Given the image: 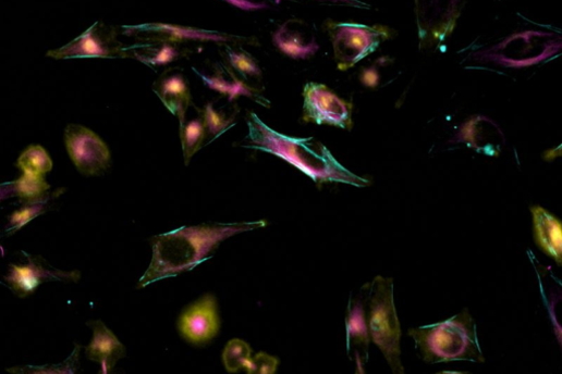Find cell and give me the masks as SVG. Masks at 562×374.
I'll return each mask as SVG.
<instances>
[{
	"mask_svg": "<svg viewBox=\"0 0 562 374\" xmlns=\"http://www.w3.org/2000/svg\"><path fill=\"white\" fill-rule=\"evenodd\" d=\"M265 220L239 223H206L182 226L152 238L154 257L138 280L139 288L194 271L210 260L222 241L265 227Z\"/></svg>",
	"mask_w": 562,
	"mask_h": 374,
	"instance_id": "6da1fadb",
	"label": "cell"
},
{
	"mask_svg": "<svg viewBox=\"0 0 562 374\" xmlns=\"http://www.w3.org/2000/svg\"><path fill=\"white\" fill-rule=\"evenodd\" d=\"M248 136L244 148L272 154L292 164L318 186L327 183L365 188L370 182L355 175L332 155L330 150L314 138H294L281 135L267 126L255 113L247 119Z\"/></svg>",
	"mask_w": 562,
	"mask_h": 374,
	"instance_id": "7a4b0ae2",
	"label": "cell"
},
{
	"mask_svg": "<svg viewBox=\"0 0 562 374\" xmlns=\"http://www.w3.org/2000/svg\"><path fill=\"white\" fill-rule=\"evenodd\" d=\"M408 336L428 363L485 361L476 322L468 310L444 322L411 328Z\"/></svg>",
	"mask_w": 562,
	"mask_h": 374,
	"instance_id": "3957f363",
	"label": "cell"
},
{
	"mask_svg": "<svg viewBox=\"0 0 562 374\" xmlns=\"http://www.w3.org/2000/svg\"><path fill=\"white\" fill-rule=\"evenodd\" d=\"M368 307V325L372 341L383 353L395 374H403L401 328L393 299V279L377 276L362 289Z\"/></svg>",
	"mask_w": 562,
	"mask_h": 374,
	"instance_id": "277c9868",
	"label": "cell"
},
{
	"mask_svg": "<svg viewBox=\"0 0 562 374\" xmlns=\"http://www.w3.org/2000/svg\"><path fill=\"white\" fill-rule=\"evenodd\" d=\"M335 61L341 71L355 66L390 38V30L359 24H329Z\"/></svg>",
	"mask_w": 562,
	"mask_h": 374,
	"instance_id": "5b68a950",
	"label": "cell"
},
{
	"mask_svg": "<svg viewBox=\"0 0 562 374\" xmlns=\"http://www.w3.org/2000/svg\"><path fill=\"white\" fill-rule=\"evenodd\" d=\"M304 121L350 132L353 127L352 104L327 86L308 83L304 89Z\"/></svg>",
	"mask_w": 562,
	"mask_h": 374,
	"instance_id": "8992f818",
	"label": "cell"
},
{
	"mask_svg": "<svg viewBox=\"0 0 562 374\" xmlns=\"http://www.w3.org/2000/svg\"><path fill=\"white\" fill-rule=\"evenodd\" d=\"M64 139L68 153L81 174L98 176L109 169V149L91 130L80 124H69Z\"/></svg>",
	"mask_w": 562,
	"mask_h": 374,
	"instance_id": "52a82bcc",
	"label": "cell"
},
{
	"mask_svg": "<svg viewBox=\"0 0 562 374\" xmlns=\"http://www.w3.org/2000/svg\"><path fill=\"white\" fill-rule=\"evenodd\" d=\"M125 48L112 30L96 23L69 45L50 51L48 57L56 60L125 58Z\"/></svg>",
	"mask_w": 562,
	"mask_h": 374,
	"instance_id": "ba28073f",
	"label": "cell"
},
{
	"mask_svg": "<svg viewBox=\"0 0 562 374\" xmlns=\"http://www.w3.org/2000/svg\"><path fill=\"white\" fill-rule=\"evenodd\" d=\"M28 264L10 266L5 282L20 298L33 294L41 284L49 282H73L81 279L80 272H62L47 264L40 257L25 253Z\"/></svg>",
	"mask_w": 562,
	"mask_h": 374,
	"instance_id": "9c48e42d",
	"label": "cell"
},
{
	"mask_svg": "<svg viewBox=\"0 0 562 374\" xmlns=\"http://www.w3.org/2000/svg\"><path fill=\"white\" fill-rule=\"evenodd\" d=\"M181 335L191 344L204 345L220 331L218 302L215 296L206 295L188 307L179 320Z\"/></svg>",
	"mask_w": 562,
	"mask_h": 374,
	"instance_id": "30bf717a",
	"label": "cell"
},
{
	"mask_svg": "<svg viewBox=\"0 0 562 374\" xmlns=\"http://www.w3.org/2000/svg\"><path fill=\"white\" fill-rule=\"evenodd\" d=\"M154 91L164 105L179 117L181 127H183L186 112L193 104L190 83L183 71L180 68L166 71L154 84Z\"/></svg>",
	"mask_w": 562,
	"mask_h": 374,
	"instance_id": "8fae6325",
	"label": "cell"
},
{
	"mask_svg": "<svg viewBox=\"0 0 562 374\" xmlns=\"http://www.w3.org/2000/svg\"><path fill=\"white\" fill-rule=\"evenodd\" d=\"M459 141L480 154L498 157L502 151L504 137L493 121L476 115L464 124L459 134Z\"/></svg>",
	"mask_w": 562,
	"mask_h": 374,
	"instance_id": "7c38bea8",
	"label": "cell"
},
{
	"mask_svg": "<svg viewBox=\"0 0 562 374\" xmlns=\"http://www.w3.org/2000/svg\"><path fill=\"white\" fill-rule=\"evenodd\" d=\"M125 36L134 37L146 43H174L186 41H219L221 37L207 32L184 28L164 24H151L134 27H124Z\"/></svg>",
	"mask_w": 562,
	"mask_h": 374,
	"instance_id": "4fadbf2b",
	"label": "cell"
},
{
	"mask_svg": "<svg viewBox=\"0 0 562 374\" xmlns=\"http://www.w3.org/2000/svg\"><path fill=\"white\" fill-rule=\"evenodd\" d=\"M345 322L349 354L354 356L358 369H364L369 358L371 336L362 298H351Z\"/></svg>",
	"mask_w": 562,
	"mask_h": 374,
	"instance_id": "5bb4252c",
	"label": "cell"
},
{
	"mask_svg": "<svg viewBox=\"0 0 562 374\" xmlns=\"http://www.w3.org/2000/svg\"><path fill=\"white\" fill-rule=\"evenodd\" d=\"M273 43L293 59H308L319 50L310 28L301 21H290L281 26L273 35Z\"/></svg>",
	"mask_w": 562,
	"mask_h": 374,
	"instance_id": "9a60e30c",
	"label": "cell"
},
{
	"mask_svg": "<svg viewBox=\"0 0 562 374\" xmlns=\"http://www.w3.org/2000/svg\"><path fill=\"white\" fill-rule=\"evenodd\" d=\"M530 211L536 244L562 267V223L541 207H533Z\"/></svg>",
	"mask_w": 562,
	"mask_h": 374,
	"instance_id": "2e32d148",
	"label": "cell"
},
{
	"mask_svg": "<svg viewBox=\"0 0 562 374\" xmlns=\"http://www.w3.org/2000/svg\"><path fill=\"white\" fill-rule=\"evenodd\" d=\"M87 325L93 328L94 338L86 347V357L101 364V373H109L125 356V347L101 321H91Z\"/></svg>",
	"mask_w": 562,
	"mask_h": 374,
	"instance_id": "e0dca14e",
	"label": "cell"
},
{
	"mask_svg": "<svg viewBox=\"0 0 562 374\" xmlns=\"http://www.w3.org/2000/svg\"><path fill=\"white\" fill-rule=\"evenodd\" d=\"M193 70L210 89L227 96L230 102L240 96L256 98L255 90L241 80L231 66L217 65L211 75L201 74L197 68Z\"/></svg>",
	"mask_w": 562,
	"mask_h": 374,
	"instance_id": "ac0fdd59",
	"label": "cell"
},
{
	"mask_svg": "<svg viewBox=\"0 0 562 374\" xmlns=\"http://www.w3.org/2000/svg\"><path fill=\"white\" fill-rule=\"evenodd\" d=\"M186 55L179 45L174 43H147L143 46L126 47L125 58L139 61L150 67H157L173 63Z\"/></svg>",
	"mask_w": 562,
	"mask_h": 374,
	"instance_id": "d6986e66",
	"label": "cell"
},
{
	"mask_svg": "<svg viewBox=\"0 0 562 374\" xmlns=\"http://www.w3.org/2000/svg\"><path fill=\"white\" fill-rule=\"evenodd\" d=\"M540 291L547 306L555 336L562 348V284L547 270L538 272Z\"/></svg>",
	"mask_w": 562,
	"mask_h": 374,
	"instance_id": "ffe728a7",
	"label": "cell"
},
{
	"mask_svg": "<svg viewBox=\"0 0 562 374\" xmlns=\"http://www.w3.org/2000/svg\"><path fill=\"white\" fill-rule=\"evenodd\" d=\"M46 176H38L23 173L17 180L5 184L2 187L3 199L7 197H19L25 203H33L48 198L50 185L46 182Z\"/></svg>",
	"mask_w": 562,
	"mask_h": 374,
	"instance_id": "44dd1931",
	"label": "cell"
},
{
	"mask_svg": "<svg viewBox=\"0 0 562 374\" xmlns=\"http://www.w3.org/2000/svg\"><path fill=\"white\" fill-rule=\"evenodd\" d=\"M206 139H208V136L201 113L197 119L185 123L181 127V140L186 166L190 165L193 157L203 148Z\"/></svg>",
	"mask_w": 562,
	"mask_h": 374,
	"instance_id": "7402d4cb",
	"label": "cell"
},
{
	"mask_svg": "<svg viewBox=\"0 0 562 374\" xmlns=\"http://www.w3.org/2000/svg\"><path fill=\"white\" fill-rule=\"evenodd\" d=\"M199 112L205 121L209 142H212L233 127L239 110L236 109L231 113L224 112L223 110L219 111L216 110L210 102L203 110H199Z\"/></svg>",
	"mask_w": 562,
	"mask_h": 374,
	"instance_id": "603a6c76",
	"label": "cell"
},
{
	"mask_svg": "<svg viewBox=\"0 0 562 374\" xmlns=\"http://www.w3.org/2000/svg\"><path fill=\"white\" fill-rule=\"evenodd\" d=\"M16 166L23 173L46 176L52 171L53 162L42 147L32 146L20 157Z\"/></svg>",
	"mask_w": 562,
	"mask_h": 374,
	"instance_id": "cb8c5ba5",
	"label": "cell"
},
{
	"mask_svg": "<svg viewBox=\"0 0 562 374\" xmlns=\"http://www.w3.org/2000/svg\"><path fill=\"white\" fill-rule=\"evenodd\" d=\"M222 358L224 366L229 372H247L253 358L252 349L246 341L232 339L225 346Z\"/></svg>",
	"mask_w": 562,
	"mask_h": 374,
	"instance_id": "d4e9b609",
	"label": "cell"
},
{
	"mask_svg": "<svg viewBox=\"0 0 562 374\" xmlns=\"http://www.w3.org/2000/svg\"><path fill=\"white\" fill-rule=\"evenodd\" d=\"M53 196H56V195H50L48 198H46L41 201L26 203V205L24 208L14 212L10 217V223L7 227V233L9 235L15 234L20 229H22L25 225L30 223L33 220L40 216L45 212H47L48 204H49L50 200L52 198H54Z\"/></svg>",
	"mask_w": 562,
	"mask_h": 374,
	"instance_id": "484cf974",
	"label": "cell"
},
{
	"mask_svg": "<svg viewBox=\"0 0 562 374\" xmlns=\"http://www.w3.org/2000/svg\"><path fill=\"white\" fill-rule=\"evenodd\" d=\"M228 60L230 66L244 78L260 77L261 71L257 62L246 52H236L232 49H227Z\"/></svg>",
	"mask_w": 562,
	"mask_h": 374,
	"instance_id": "4316f807",
	"label": "cell"
},
{
	"mask_svg": "<svg viewBox=\"0 0 562 374\" xmlns=\"http://www.w3.org/2000/svg\"><path fill=\"white\" fill-rule=\"evenodd\" d=\"M279 365V360L266 352L256 353L251 361V365L246 373L256 374H273Z\"/></svg>",
	"mask_w": 562,
	"mask_h": 374,
	"instance_id": "83f0119b",
	"label": "cell"
},
{
	"mask_svg": "<svg viewBox=\"0 0 562 374\" xmlns=\"http://www.w3.org/2000/svg\"><path fill=\"white\" fill-rule=\"evenodd\" d=\"M382 63V59L379 60L375 65L365 68L361 74V82L363 85L369 88H376L380 84L381 75L379 66Z\"/></svg>",
	"mask_w": 562,
	"mask_h": 374,
	"instance_id": "f1b7e54d",
	"label": "cell"
},
{
	"mask_svg": "<svg viewBox=\"0 0 562 374\" xmlns=\"http://www.w3.org/2000/svg\"><path fill=\"white\" fill-rule=\"evenodd\" d=\"M558 158H562V145H560L559 147H557L555 149H552L550 151H547L545 154H543V160L545 161H553Z\"/></svg>",
	"mask_w": 562,
	"mask_h": 374,
	"instance_id": "f546056e",
	"label": "cell"
}]
</instances>
